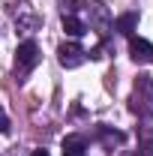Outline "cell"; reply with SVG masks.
Instances as JSON below:
<instances>
[{"label": "cell", "mask_w": 153, "mask_h": 156, "mask_svg": "<svg viewBox=\"0 0 153 156\" xmlns=\"http://www.w3.org/2000/svg\"><path fill=\"white\" fill-rule=\"evenodd\" d=\"M63 30H66L69 36L78 39V36H84V33H87V24L78 18V15H63Z\"/></svg>", "instance_id": "cell-8"}, {"label": "cell", "mask_w": 153, "mask_h": 156, "mask_svg": "<svg viewBox=\"0 0 153 156\" xmlns=\"http://www.w3.org/2000/svg\"><path fill=\"white\" fill-rule=\"evenodd\" d=\"M30 156H51V153H48V150H42V147H39V150H33V153H30Z\"/></svg>", "instance_id": "cell-11"}, {"label": "cell", "mask_w": 153, "mask_h": 156, "mask_svg": "<svg viewBox=\"0 0 153 156\" xmlns=\"http://www.w3.org/2000/svg\"><path fill=\"white\" fill-rule=\"evenodd\" d=\"M111 27H114L117 33H123V36H132L135 27H138V12H123V15H117L111 21Z\"/></svg>", "instance_id": "cell-6"}, {"label": "cell", "mask_w": 153, "mask_h": 156, "mask_svg": "<svg viewBox=\"0 0 153 156\" xmlns=\"http://www.w3.org/2000/svg\"><path fill=\"white\" fill-rule=\"evenodd\" d=\"M9 126H12V123H9V114L0 108V135H6V132H9Z\"/></svg>", "instance_id": "cell-10"}, {"label": "cell", "mask_w": 153, "mask_h": 156, "mask_svg": "<svg viewBox=\"0 0 153 156\" xmlns=\"http://www.w3.org/2000/svg\"><path fill=\"white\" fill-rule=\"evenodd\" d=\"M135 156H153V135L144 138V141L138 144V153H135Z\"/></svg>", "instance_id": "cell-9"}, {"label": "cell", "mask_w": 153, "mask_h": 156, "mask_svg": "<svg viewBox=\"0 0 153 156\" xmlns=\"http://www.w3.org/2000/svg\"><path fill=\"white\" fill-rule=\"evenodd\" d=\"M111 21H114V18L108 15L105 3H90V27H93L99 36H102V33H105V30L111 27ZM90 27H87V30H90Z\"/></svg>", "instance_id": "cell-4"}, {"label": "cell", "mask_w": 153, "mask_h": 156, "mask_svg": "<svg viewBox=\"0 0 153 156\" xmlns=\"http://www.w3.org/2000/svg\"><path fill=\"white\" fill-rule=\"evenodd\" d=\"M129 54L135 63H147V60H153V45L141 36H129Z\"/></svg>", "instance_id": "cell-5"}, {"label": "cell", "mask_w": 153, "mask_h": 156, "mask_svg": "<svg viewBox=\"0 0 153 156\" xmlns=\"http://www.w3.org/2000/svg\"><path fill=\"white\" fill-rule=\"evenodd\" d=\"M150 99H153V81L147 75H138V81H135V93H132V108L135 114L138 111H144L147 105H150Z\"/></svg>", "instance_id": "cell-3"}, {"label": "cell", "mask_w": 153, "mask_h": 156, "mask_svg": "<svg viewBox=\"0 0 153 156\" xmlns=\"http://www.w3.org/2000/svg\"><path fill=\"white\" fill-rule=\"evenodd\" d=\"M63 156H87V141L81 135H66L63 138Z\"/></svg>", "instance_id": "cell-7"}, {"label": "cell", "mask_w": 153, "mask_h": 156, "mask_svg": "<svg viewBox=\"0 0 153 156\" xmlns=\"http://www.w3.org/2000/svg\"><path fill=\"white\" fill-rule=\"evenodd\" d=\"M57 60H60L63 69H78V66L87 60V51H84L78 42H63L57 48Z\"/></svg>", "instance_id": "cell-2"}, {"label": "cell", "mask_w": 153, "mask_h": 156, "mask_svg": "<svg viewBox=\"0 0 153 156\" xmlns=\"http://www.w3.org/2000/svg\"><path fill=\"white\" fill-rule=\"evenodd\" d=\"M36 63H39V45L33 39L21 42L18 48H15V69H18V75H27Z\"/></svg>", "instance_id": "cell-1"}]
</instances>
